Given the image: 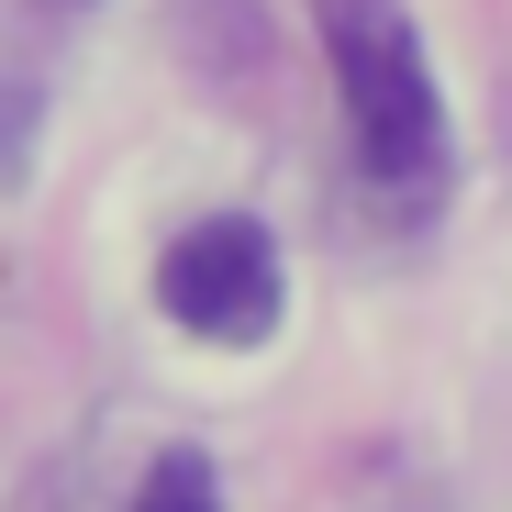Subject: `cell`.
<instances>
[{"label":"cell","instance_id":"3","mask_svg":"<svg viewBox=\"0 0 512 512\" xmlns=\"http://www.w3.org/2000/svg\"><path fill=\"white\" fill-rule=\"evenodd\" d=\"M134 512H223V490H212V457L167 446V457L134 479Z\"/></svg>","mask_w":512,"mask_h":512},{"label":"cell","instance_id":"1","mask_svg":"<svg viewBox=\"0 0 512 512\" xmlns=\"http://www.w3.org/2000/svg\"><path fill=\"white\" fill-rule=\"evenodd\" d=\"M323 45H334V90H346L357 156L379 190H423L446 156V112H435V67H423V34L401 0H312Z\"/></svg>","mask_w":512,"mask_h":512},{"label":"cell","instance_id":"2","mask_svg":"<svg viewBox=\"0 0 512 512\" xmlns=\"http://www.w3.org/2000/svg\"><path fill=\"white\" fill-rule=\"evenodd\" d=\"M156 301L179 312L201 346H268V334H279V301H290V268H279L268 223L212 212V223H190L179 245L156 256Z\"/></svg>","mask_w":512,"mask_h":512}]
</instances>
